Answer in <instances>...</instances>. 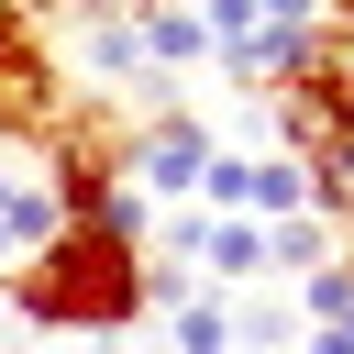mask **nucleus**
Instances as JSON below:
<instances>
[{
    "instance_id": "obj_1",
    "label": "nucleus",
    "mask_w": 354,
    "mask_h": 354,
    "mask_svg": "<svg viewBox=\"0 0 354 354\" xmlns=\"http://www.w3.org/2000/svg\"><path fill=\"white\" fill-rule=\"evenodd\" d=\"M0 310L33 321V332H133L144 321V232L55 221V243H33L0 277Z\"/></svg>"
},
{
    "instance_id": "obj_2",
    "label": "nucleus",
    "mask_w": 354,
    "mask_h": 354,
    "mask_svg": "<svg viewBox=\"0 0 354 354\" xmlns=\"http://www.w3.org/2000/svg\"><path fill=\"white\" fill-rule=\"evenodd\" d=\"M254 100H266L277 155H321V144H343V133H354V33L321 22V44H310L277 88H254Z\"/></svg>"
},
{
    "instance_id": "obj_3",
    "label": "nucleus",
    "mask_w": 354,
    "mask_h": 354,
    "mask_svg": "<svg viewBox=\"0 0 354 354\" xmlns=\"http://www.w3.org/2000/svg\"><path fill=\"white\" fill-rule=\"evenodd\" d=\"M210 155H221V133L177 100V88H155L133 122H122V177H133V199H199V177H210Z\"/></svg>"
},
{
    "instance_id": "obj_4",
    "label": "nucleus",
    "mask_w": 354,
    "mask_h": 354,
    "mask_svg": "<svg viewBox=\"0 0 354 354\" xmlns=\"http://www.w3.org/2000/svg\"><path fill=\"white\" fill-rule=\"evenodd\" d=\"M66 122V66L44 44V22H22L0 0V144H44Z\"/></svg>"
},
{
    "instance_id": "obj_5",
    "label": "nucleus",
    "mask_w": 354,
    "mask_h": 354,
    "mask_svg": "<svg viewBox=\"0 0 354 354\" xmlns=\"http://www.w3.org/2000/svg\"><path fill=\"white\" fill-rule=\"evenodd\" d=\"M133 44H144V66H155V77L210 66V22H199V11H177V0H133Z\"/></svg>"
},
{
    "instance_id": "obj_6",
    "label": "nucleus",
    "mask_w": 354,
    "mask_h": 354,
    "mask_svg": "<svg viewBox=\"0 0 354 354\" xmlns=\"http://www.w3.org/2000/svg\"><path fill=\"white\" fill-rule=\"evenodd\" d=\"M77 66H88V77H111V88H144V100L166 88V77L144 66V44H133V11H100V22L77 33Z\"/></svg>"
},
{
    "instance_id": "obj_7",
    "label": "nucleus",
    "mask_w": 354,
    "mask_h": 354,
    "mask_svg": "<svg viewBox=\"0 0 354 354\" xmlns=\"http://www.w3.org/2000/svg\"><path fill=\"white\" fill-rule=\"evenodd\" d=\"M343 254V232L321 221V210H288V221H266V277H310V266H332Z\"/></svg>"
},
{
    "instance_id": "obj_8",
    "label": "nucleus",
    "mask_w": 354,
    "mask_h": 354,
    "mask_svg": "<svg viewBox=\"0 0 354 354\" xmlns=\"http://www.w3.org/2000/svg\"><path fill=\"white\" fill-rule=\"evenodd\" d=\"M199 266H210V277H266V221H221V210H210Z\"/></svg>"
},
{
    "instance_id": "obj_9",
    "label": "nucleus",
    "mask_w": 354,
    "mask_h": 354,
    "mask_svg": "<svg viewBox=\"0 0 354 354\" xmlns=\"http://www.w3.org/2000/svg\"><path fill=\"white\" fill-rule=\"evenodd\" d=\"M166 343H177V354H232V299L199 288L188 310H166Z\"/></svg>"
},
{
    "instance_id": "obj_10",
    "label": "nucleus",
    "mask_w": 354,
    "mask_h": 354,
    "mask_svg": "<svg viewBox=\"0 0 354 354\" xmlns=\"http://www.w3.org/2000/svg\"><path fill=\"white\" fill-rule=\"evenodd\" d=\"M299 332H310V321H299L288 299H243V310H232V343H243V354H277V343H299Z\"/></svg>"
},
{
    "instance_id": "obj_11",
    "label": "nucleus",
    "mask_w": 354,
    "mask_h": 354,
    "mask_svg": "<svg viewBox=\"0 0 354 354\" xmlns=\"http://www.w3.org/2000/svg\"><path fill=\"white\" fill-rule=\"evenodd\" d=\"M299 321H310V332H321V321H354V266H343V254L299 277Z\"/></svg>"
},
{
    "instance_id": "obj_12",
    "label": "nucleus",
    "mask_w": 354,
    "mask_h": 354,
    "mask_svg": "<svg viewBox=\"0 0 354 354\" xmlns=\"http://www.w3.org/2000/svg\"><path fill=\"white\" fill-rule=\"evenodd\" d=\"M299 343H310V354H354V332H332V321H321V332H299Z\"/></svg>"
},
{
    "instance_id": "obj_13",
    "label": "nucleus",
    "mask_w": 354,
    "mask_h": 354,
    "mask_svg": "<svg viewBox=\"0 0 354 354\" xmlns=\"http://www.w3.org/2000/svg\"><path fill=\"white\" fill-rule=\"evenodd\" d=\"M321 22H332V33H354V0H321Z\"/></svg>"
},
{
    "instance_id": "obj_14",
    "label": "nucleus",
    "mask_w": 354,
    "mask_h": 354,
    "mask_svg": "<svg viewBox=\"0 0 354 354\" xmlns=\"http://www.w3.org/2000/svg\"><path fill=\"white\" fill-rule=\"evenodd\" d=\"M177 11H210V0H177Z\"/></svg>"
},
{
    "instance_id": "obj_15",
    "label": "nucleus",
    "mask_w": 354,
    "mask_h": 354,
    "mask_svg": "<svg viewBox=\"0 0 354 354\" xmlns=\"http://www.w3.org/2000/svg\"><path fill=\"white\" fill-rule=\"evenodd\" d=\"M343 266H354V232H343Z\"/></svg>"
},
{
    "instance_id": "obj_16",
    "label": "nucleus",
    "mask_w": 354,
    "mask_h": 354,
    "mask_svg": "<svg viewBox=\"0 0 354 354\" xmlns=\"http://www.w3.org/2000/svg\"><path fill=\"white\" fill-rule=\"evenodd\" d=\"M0 321H11V310H0Z\"/></svg>"
}]
</instances>
